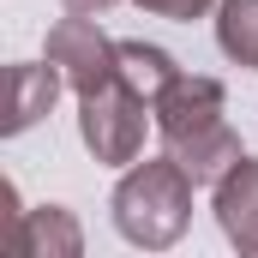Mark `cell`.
<instances>
[{"mask_svg": "<svg viewBox=\"0 0 258 258\" xmlns=\"http://www.w3.org/2000/svg\"><path fill=\"white\" fill-rule=\"evenodd\" d=\"M228 96L216 78H198V72H180L162 96H156V132L168 144V156H180V168L192 174L198 186H216L246 150L228 126Z\"/></svg>", "mask_w": 258, "mask_h": 258, "instance_id": "obj_1", "label": "cell"}, {"mask_svg": "<svg viewBox=\"0 0 258 258\" xmlns=\"http://www.w3.org/2000/svg\"><path fill=\"white\" fill-rule=\"evenodd\" d=\"M216 48L258 72V0H216Z\"/></svg>", "mask_w": 258, "mask_h": 258, "instance_id": "obj_9", "label": "cell"}, {"mask_svg": "<svg viewBox=\"0 0 258 258\" xmlns=\"http://www.w3.org/2000/svg\"><path fill=\"white\" fill-rule=\"evenodd\" d=\"M120 78H126L132 90L156 108V96L180 78V66H174L168 48H156V42H120Z\"/></svg>", "mask_w": 258, "mask_h": 258, "instance_id": "obj_8", "label": "cell"}, {"mask_svg": "<svg viewBox=\"0 0 258 258\" xmlns=\"http://www.w3.org/2000/svg\"><path fill=\"white\" fill-rule=\"evenodd\" d=\"M12 108H6V132H24V126H36L48 108H54V96H60V84H66V72L54 60L48 66H12Z\"/></svg>", "mask_w": 258, "mask_h": 258, "instance_id": "obj_7", "label": "cell"}, {"mask_svg": "<svg viewBox=\"0 0 258 258\" xmlns=\"http://www.w3.org/2000/svg\"><path fill=\"white\" fill-rule=\"evenodd\" d=\"M150 120H156V108L132 90L120 72L108 84H96V90L78 96V132H84L90 156L108 162V168H132L144 156V126Z\"/></svg>", "mask_w": 258, "mask_h": 258, "instance_id": "obj_3", "label": "cell"}, {"mask_svg": "<svg viewBox=\"0 0 258 258\" xmlns=\"http://www.w3.org/2000/svg\"><path fill=\"white\" fill-rule=\"evenodd\" d=\"M66 12H90V18H96V12H108V6H114V0H60Z\"/></svg>", "mask_w": 258, "mask_h": 258, "instance_id": "obj_11", "label": "cell"}, {"mask_svg": "<svg viewBox=\"0 0 258 258\" xmlns=\"http://www.w3.org/2000/svg\"><path fill=\"white\" fill-rule=\"evenodd\" d=\"M216 222L240 252H258V162L252 156H240L216 180Z\"/></svg>", "mask_w": 258, "mask_h": 258, "instance_id": "obj_5", "label": "cell"}, {"mask_svg": "<svg viewBox=\"0 0 258 258\" xmlns=\"http://www.w3.org/2000/svg\"><path fill=\"white\" fill-rule=\"evenodd\" d=\"M138 6H144L150 18H180V24H186V18H204V12H210V0H138Z\"/></svg>", "mask_w": 258, "mask_h": 258, "instance_id": "obj_10", "label": "cell"}, {"mask_svg": "<svg viewBox=\"0 0 258 258\" xmlns=\"http://www.w3.org/2000/svg\"><path fill=\"white\" fill-rule=\"evenodd\" d=\"M192 174L180 168V156H144L132 162L114 186V228L126 234L132 246L162 252L186 234L192 222Z\"/></svg>", "mask_w": 258, "mask_h": 258, "instance_id": "obj_2", "label": "cell"}, {"mask_svg": "<svg viewBox=\"0 0 258 258\" xmlns=\"http://www.w3.org/2000/svg\"><path fill=\"white\" fill-rule=\"evenodd\" d=\"M12 252H30V258H78L84 246V234H78V222H72V210L60 204H42V210H24L18 222H12Z\"/></svg>", "mask_w": 258, "mask_h": 258, "instance_id": "obj_6", "label": "cell"}, {"mask_svg": "<svg viewBox=\"0 0 258 258\" xmlns=\"http://www.w3.org/2000/svg\"><path fill=\"white\" fill-rule=\"evenodd\" d=\"M48 60L60 66L66 84L84 96V90H96V84H108L120 72V42H108L90 12H72V18H60L48 30Z\"/></svg>", "mask_w": 258, "mask_h": 258, "instance_id": "obj_4", "label": "cell"}]
</instances>
